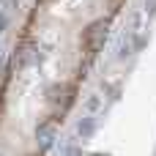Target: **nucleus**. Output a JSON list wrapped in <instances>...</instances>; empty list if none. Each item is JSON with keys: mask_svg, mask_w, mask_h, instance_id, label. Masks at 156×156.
<instances>
[{"mask_svg": "<svg viewBox=\"0 0 156 156\" xmlns=\"http://www.w3.org/2000/svg\"><path fill=\"white\" fill-rule=\"evenodd\" d=\"M107 30H110V19H93L85 30H82V47H85V52L88 55H96L101 47H104V41H107Z\"/></svg>", "mask_w": 156, "mask_h": 156, "instance_id": "nucleus-1", "label": "nucleus"}, {"mask_svg": "<svg viewBox=\"0 0 156 156\" xmlns=\"http://www.w3.org/2000/svg\"><path fill=\"white\" fill-rule=\"evenodd\" d=\"M47 101H49L55 110L66 112V110L71 107V101H74V88H71V85H52L49 93H47Z\"/></svg>", "mask_w": 156, "mask_h": 156, "instance_id": "nucleus-2", "label": "nucleus"}, {"mask_svg": "<svg viewBox=\"0 0 156 156\" xmlns=\"http://www.w3.org/2000/svg\"><path fill=\"white\" fill-rule=\"evenodd\" d=\"M55 137H58V121H55V118H47V121H41V123H38V129H36L38 151H41V154H47V151L52 148Z\"/></svg>", "mask_w": 156, "mask_h": 156, "instance_id": "nucleus-3", "label": "nucleus"}, {"mask_svg": "<svg viewBox=\"0 0 156 156\" xmlns=\"http://www.w3.org/2000/svg\"><path fill=\"white\" fill-rule=\"evenodd\" d=\"M93 132H96V121L88 115V118H82L80 123H77V134L82 137V140H88V137H93Z\"/></svg>", "mask_w": 156, "mask_h": 156, "instance_id": "nucleus-4", "label": "nucleus"}, {"mask_svg": "<svg viewBox=\"0 0 156 156\" xmlns=\"http://www.w3.org/2000/svg\"><path fill=\"white\" fill-rule=\"evenodd\" d=\"M85 107H88V112H96V110L101 107V99H99V96H90V99L85 101Z\"/></svg>", "mask_w": 156, "mask_h": 156, "instance_id": "nucleus-5", "label": "nucleus"}, {"mask_svg": "<svg viewBox=\"0 0 156 156\" xmlns=\"http://www.w3.org/2000/svg\"><path fill=\"white\" fill-rule=\"evenodd\" d=\"M66 156H82V148H77V145H69V148H66Z\"/></svg>", "mask_w": 156, "mask_h": 156, "instance_id": "nucleus-6", "label": "nucleus"}, {"mask_svg": "<svg viewBox=\"0 0 156 156\" xmlns=\"http://www.w3.org/2000/svg\"><path fill=\"white\" fill-rule=\"evenodd\" d=\"M5 25H8V16H5V14H0V33L5 30Z\"/></svg>", "mask_w": 156, "mask_h": 156, "instance_id": "nucleus-7", "label": "nucleus"}, {"mask_svg": "<svg viewBox=\"0 0 156 156\" xmlns=\"http://www.w3.org/2000/svg\"><path fill=\"white\" fill-rule=\"evenodd\" d=\"M121 3H123V0H110V8H112V11H118V8H121Z\"/></svg>", "mask_w": 156, "mask_h": 156, "instance_id": "nucleus-8", "label": "nucleus"}, {"mask_svg": "<svg viewBox=\"0 0 156 156\" xmlns=\"http://www.w3.org/2000/svg\"><path fill=\"white\" fill-rule=\"evenodd\" d=\"M0 66H3V52H0Z\"/></svg>", "mask_w": 156, "mask_h": 156, "instance_id": "nucleus-9", "label": "nucleus"}]
</instances>
